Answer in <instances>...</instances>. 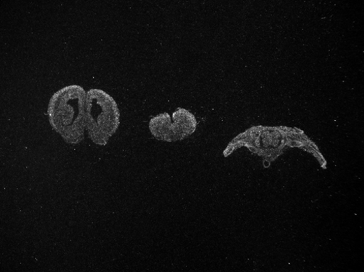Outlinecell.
I'll use <instances>...</instances> for the list:
<instances>
[{"mask_svg":"<svg viewBox=\"0 0 364 272\" xmlns=\"http://www.w3.org/2000/svg\"><path fill=\"white\" fill-rule=\"evenodd\" d=\"M120 113L115 100L105 90L90 89L86 95L88 135L95 144L105 146L117 132Z\"/></svg>","mask_w":364,"mask_h":272,"instance_id":"7a4b0ae2","label":"cell"},{"mask_svg":"<svg viewBox=\"0 0 364 272\" xmlns=\"http://www.w3.org/2000/svg\"><path fill=\"white\" fill-rule=\"evenodd\" d=\"M197 127V120L193 114L183 108H178L172 117L161 113L151 118L149 129L151 135L159 141L176 142L185 140L193 135Z\"/></svg>","mask_w":364,"mask_h":272,"instance_id":"3957f363","label":"cell"},{"mask_svg":"<svg viewBox=\"0 0 364 272\" xmlns=\"http://www.w3.org/2000/svg\"><path fill=\"white\" fill-rule=\"evenodd\" d=\"M86 95L82 86L70 85L58 89L48 103L50 124L68 143L77 144L84 139Z\"/></svg>","mask_w":364,"mask_h":272,"instance_id":"6da1fadb","label":"cell"}]
</instances>
